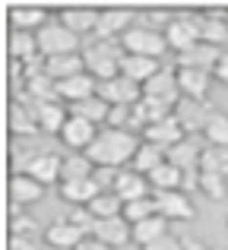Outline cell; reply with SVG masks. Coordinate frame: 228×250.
Returning <instances> with one entry per match:
<instances>
[{"instance_id":"obj_47","label":"cell","mask_w":228,"mask_h":250,"mask_svg":"<svg viewBox=\"0 0 228 250\" xmlns=\"http://www.w3.org/2000/svg\"><path fill=\"white\" fill-rule=\"evenodd\" d=\"M10 250H38V238H29V234H10Z\"/></svg>"},{"instance_id":"obj_34","label":"cell","mask_w":228,"mask_h":250,"mask_svg":"<svg viewBox=\"0 0 228 250\" xmlns=\"http://www.w3.org/2000/svg\"><path fill=\"white\" fill-rule=\"evenodd\" d=\"M25 98H32V102H61V95H57V80H51L48 73L35 76V80H25Z\"/></svg>"},{"instance_id":"obj_28","label":"cell","mask_w":228,"mask_h":250,"mask_svg":"<svg viewBox=\"0 0 228 250\" xmlns=\"http://www.w3.org/2000/svg\"><path fill=\"white\" fill-rule=\"evenodd\" d=\"M108 111H111V104H108L105 98H99V92H95L92 98H83V102L70 104V114L83 117V121H89V124H95V127L108 121Z\"/></svg>"},{"instance_id":"obj_43","label":"cell","mask_w":228,"mask_h":250,"mask_svg":"<svg viewBox=\"0 0 228 250\" xmlns=\"http://www.w3.org/2000/svg\"><path fill=\"white\" fill-rule=\"evenodd\" d=\"M67 222H73V225H76V228H83L86 234H92V228H95V215L89 212V206H70Z\"/></svg>"},{"instance_id":"obj_46","label":"cell","mask_w":228,"mask_h":250,"mask_svg":"<svg viewBox=\"0 0 228 250\" xmlns=\"http://www.w3.org/2000/svg\"><path fill=\"white\" fill-rule=\"evenodd\" d=\"M140 19H143V25H149V29H159V25H168L171 13H168V10H146Z\"/></svg>"},{"instance_id":"obj_49","label":"cell","mask_w":228,"mask_h":250,"mask_svg":"<svg viewBox=\"0 0 228 250\" xmlns=\"http://www.w3.org/2000/svg\"><path fill=\"white\" fill-rule=\"evenodd\" d=\"M76 250H114V247L105 244V241H99L95 234H86V238L80 241V247H76Z\"/></svg>"},{"instance_id":"obj_24","label":"cell","mask_w":228,"mask_h":250,"mask_svg":"<svg viewBox=\"0 0 228 250\" xmlns=\"http://www.w3.org/2000/svg\"><path fill=\"white\" fill-rule=\"evenodd\" d=\"M114 193L121 196L124 203H130V200H140V196H149L152 193V184H149L146 174H140V171L130 168V171H121V174H117Z\"/></svg>"},{"instance_id":"obj_26","label":"cell","mask_w":228,"mask_h":250,"mask_svg":"<svg viewBox=\"0 0 228 250\" xmlns=\"http://www.w3.org/2000/svg\"><path fill=\"white\" fill-rule=\"evenodd\" d=\"M200 155H203V146H200L193 136H184L178 146H171V149L165 152V159L171 162L174 168L190 171V168H200Z\"/></svg>"},{"instance_id":"obj_20","label":"cell","mask_w":228,"mask_h":250,"mask_svg":"<svg viewBox=\"0 0 228 250\" xmlns=\"http://www.w3.org/2000/svg\"><path fill=\"white\" fill-rule=\"evenodd\" d=\"M83 238H86V231H83V228H76L73 222H67V219L51 222L48 231H44V241H48L51 247H57V250H76Z\"/></svg>"},{"instance_id":"obj_36","label":"cell","mask_w":228,"mask_h":250,"mask_svg":"<svg viewBox=\"0 0 228 250\" xmlns=\"http://www.w3.org/2000/svg\"><path fill=\"white\" fill-rule=\"evenodd\" d=\"M95 171L92 159L86 152H70L63 155V165H61V181H76V177H89Z\"/></svg>"},{"instance_id":"obj_25","label":"cell","mask_w":228,"mask_h":250,"mask_svg":"<svg viewBox=\"0 0 228 250\" xmlns=\"http://www.w3.org/2000/svg\"><path fill=\"white\" fill-rule=\"evenodd\" d=\"M200 42L222 48V44L228 42V16H222L219 10L200 13Z\"/></svg>"},{"instance_id":"obj_44","label":"cell","mask_w":228,"mask_h":250,"mask_svg":"<svg viewBox=\"0 0 228 250\" xmlns=\"http://www.w3.org/2000/svg\"><path fill=\"white\" fill-rule=\"evenodd\" d=\"M117 174H121V168H108V165H95V171H92L95 184H99L102 190H114Z\"/></svg>"},{"instance_id":"obj_19","label":"cell","mask_w":228,"mask_h":250,"mask_svg":"<svg viewBox=\"0 0 228 250\" xmlns=\"http://www.w3.org/2000/svg\"><path fill=\"white\" fill-rule=\"evenodd\" d=\"M99 16H102V10H92V6H63V10L57 13V19H61L70 32H76V35L95 32L99 29Z\"/></svg>"},{"instance_id":"obj_48","label":"cell","mask_w":228,"mask_h":250,"mask_svg":"<svg viewBox=\"0 0 228 250\" xmlns=\"http://www.w3.org/2000/svg\"><path fill=\"white\" fill-rule=\"evenodd\" d=\"M212 80H219L222 85H228V51H222V57H219L216 70H212Z\"/></svg>"},{"instance_id":"obj_15","label":"cell","mask_w":228,"mask_h":250,"mask_svg":"<svg viewBox=\"0 0 228 250\" xmlns=\"http://www.w3.org/2000/svg\"><path fill=\"white\" fill-rule=\"evenodd\" d=\"M61 165H63V159L57 152H35L32 155V162H29V168L22 171V174H32L38 184H61Z\"/></svg>"},{"instance_id":"obj_29","label":"cell","mask_w":228,"mask_h":250,"mask_svg":"<svg viewBox=\"0 0 228 250\" xmlns=\"http://www.w3.org/2000/svg\"><path fill=\"white\" fill-rule=\"evenodd\" d=\"M10 22H13V32H38L48 22V13L41 6H13Z\"/></svg>"},{"instance_id":"obj_22","label":"cell","mask_w":228,"mask_h":250,"mask_svg":"<svg viewBox=\"0 0 228 250\" xmlns=\"http://www.w3.org/2000/svg\"><path fill=\"white\" fill-rule=\"evenodd\" d=\"M155 73H162V63L155 61V57H140V54H124L121 61V76H127V80H133L136 85L149 83Z\"/></svg>"},{"instance_id":"obj_10","label":"cell","mask_w":228,"mask_h":250,"mask_svg":"<svg viewBox=\"0 0 228 250\" xmlns=\"http://www.w3.org/2000/svg\"><path fill=\"white\" fill-rule=\"evenodd\" d=\"M99 136V127L89 121H83V117H67V124H63V130L57 133V140L63 143L67 149H73V152H86L89 146H92V140Z\"/></svg>"},{"instance_id":"obj_38","label":"cell","mask_w":228,"mask_h":250,"mask_svg":"<svg viewBox=\"0 0 228 250\" xmlns=\"http://www.w3.org/2000/svg\"><path fill=\"white\" fill-rule=\"evenodd\" d=\"M181 177H184V171L165 159V165H159L149 174V184H152V190H181Z\"/></svg>"},{"instance_id":"obj_12","label":"cell","mask_w":228,"mask_h":250,"mask_svg":"<svg viewBox=\"0 0 228 250\" xmlns=\"http://www.w3.org/2000/svg\"><path fill=\"white\" fill-rule=\"evenodd\" d=\"M143 95L155 98V102H165V104H178L181 102V85H178V73L174 70H162L155 73L149 83H143Z\"/></svg>"},{"instance_id":"obj_17","label":"cell","mask_w":228,"mask_h":250,"mask_svg":"<svg viewBox=\"0 0 228 250\" xmlns=\"http://www.w3.org/2000/svg\"><path fill=\"white\" fill-rule=\"evenodd\" d=\"M178 85H181V98H197V102H206L212 89V73L206 70H187V67H178Z\"/></svg>"},{"instance_id":"obj_33","label":"cell","mask_w":228,"mask_h":250,"mask_svg":"<svg viewBox=\"0 0 228 250\" xmlns=\"http://www.w3.org/2000/svg\"><path fill=\"white\" fill-rule=\"evenodd\" d=\"M200 171H203V174L228 177V146H203V155H200Z\"/></svg>"},{"instance_id":"obj_37","label":"cell","mask_w":228,"mask_h":250,"mask_svg":"<svg viewBox=\"0 0 228 250\" xmlns=\"http://www.w3.org/2000/svg\"><path fill=\"white\" fill-rule=\"evenodd\" d=\"M89 212L95 219H111V215H124V200L114 193V190H102L92 203H89Z\"/></svg>"},{"instance_id":"obj_27","label":"cell","mask_w":228,"mask_h":250,"mask_svg":"<svg viewBox=\"0 0 228 250\" xmlns=\"http://www.w3.org/2000/svg\"><path fill=\"white\" fill-rule=\"evenodd\" d=\"M44 73L51 80H70L76 73H86V63H83V54H63V57H44Z\"/></svg>"},{"instance_id":"obj_9","label":"cell","mask_w":228,"mask_h":250,"mask_svg":"<svg viewBox=\"0 0 228 250\" xmlns=\"http://www.w3.org/2000/svg\"><path fill=\"white\" fill-rule=\"evenodd\" d=\"M19 102L29 104V111L35 114L38 127H41V133L57 136L63 130V124H67V117H70V111L63 108V102H32V98H25V95H19Z\"/></svg>"},{"instance_id":"obj_23","label":"cell","mask_w":228,"mask_h":250,"mask_svg":"<svg viewBox=\"0 0 228 250\" xmlns=\"http://www.w3.org/2000/svg\"><path fill=\"white\" fill-rule=\"evenodd\" d=\"M38 200H44V184H38L32 174H13L10 177V203L32 206Z\"/></svg>"},{"instance_id":"obj_39","label":"cell","mask_w":228,"mask_h":250,"mask_svg":"<svg viewBox=\"0 0 228 250\" xmlns=\"http://www.w3.org/2000/svg\"><path fill=\"white\" fill-rule=\"evenodd\" d=\"M206 146H228V114L225 111H212L209 124L203 130Z\"/></svg>"},{"instance_id":"obj_3","label":"cell","mask_w":228,"mask_h":250,"mask_svg":"<svg viewBox=\"0 0 228 250\" xmlns=\"http://www.w3.org/2000/svg\"><path fill=\"white\" fill-rule=\"evenodd\" d=\"M38 38V54L41 57H63V54H80V35L70 32L61 19H48L41 29L35 32Z\"/></svg>"},{"instance_id":"obj_2","label":"cell","mask_w":228,"mask_h":250,"mask_svg":"<svg viewBox=\"0 0 228 250\" xmlns=\"http://www.w3.org/2000/svg\"><path fill=\"white\" fill-rule=\"evenodd\" d=\"M83 54V63H86V73L95 76L99 83L105 80H114L121 73V61H124V48L121 42H108V38H95L89 42L86 48L80 51Z\"/></svg>"},{"instance_id":"obj_11","label":"cell","mask_w":228,"mask_h":250,"mask_svg":"<svg viewBox=\"0 0 228 250\" xmlns=\"http://www.w3.org/2000/svg\"><path fill=\"white\" fill-rule=\"evenodd\" d=\"M99 98H105L108 104H136L143 98V85H136L133 80L117 73L114 80L99 83Z\"/></svg>"},{"instance_id":"obj_32","label":"cell","mask_w":228,"mask_h":250,"mask_svg":"<svg viewBox=\"0 0 228 250\" xmlns=\"http://www.w3.org/2000/svg\"><path fill=\"white\" fill-rule=\"evenodd\" d=\"M10 130H13L16 136H35L41 127H38L35 114L29 111V104L13 102V104H10Z\"/></svg>"},{"instance_id":"obj_7","label":"cell","mask_w":228,"mask_h":250,"mask_svg":"<svg viewBox=\"0 0 228 250\" xmlns=\"http://www.w3.org/2000/svg\"><path fill=\"white\" fill-rule=\"evenodd\" d=\"M212 111L216 108H209V102H197V98H181L178 104H174V121L184 127V133L187 136H203V130H206V124H209V117H212Z\"/></svg>"},{"instance_id":"obj_42","label":"cell","mask_w":228,"mask_h":250,"mask_svg":"<svg viewBox=\"0 0 228 250\" xmlns=\"http://www.w3.org/2000/svg\"><path fill=\"white\" fill-rule=\"evenodd\" d=\"M10 234H29V238H38V222L32 215L19 212V215H10Z\"/></svg>"},{"instance_id":"obj_50","label":"cell","mask_w":228,"mask_h":250,"mask_svg":"<svg viewBox=\"0 0 228 250\" xmlns=\"http://www.w3.org/2000/svg\"><path fill=\"white\" fill-rule=\"evenodd\" d=\"M184 250H212L206 241H200V238H193V241H184Z\"/></svg>"},{"instance_id":"obj_16","label":"cell","mask_w":228,"mask_h":250,"mask_svg":"<svg viewBox=\"0 0 228 250\" xmlns=\"http://www.w3.org/2000/svg\"><path fill=\"white\" fill-rule=\"evenodd\" d=\"M57 190H61V200H67L70 206H89V203L102 193V187L95 184L92 174L89 177H76V181H61Z\"/></svg>"},{"instance_id":"obj_6","label":"cell","mask_w":228,"mask_h":250,"mask_svg":"<svg viewBox=\"0 0 228 250\" xmlns=\"http://www.w3.org/2000/svg\"><path fill=\"white\" fill-rule=\"evenodd\" d=\"M152 193H155L159 215H165L168 222H190V219H197V206H193L190 193H184V190H152Z\"/></svg>"},{"instance_id":"obj_45","label":"cell","mask_w":228,"mask_h":250,"mask_svg":"<svg viewBox=\"0 0 228 250\" xmlns=\"http://www.w3.org/2000/svg\"><path fill=\"white\" fill-rule=\"evenodd\" d=\"M143 250H184V241H181L178 234L168 231V234H162V238H155L152 244H146Z\"/></svg>"},{"instance_id":"obj_14","label":"cell","mask_w":228,"mask_h":250,"mask_svg":"<svg viewBox=\"0 0 228 250\" xmlns=\"http://www.w3.org/2000/svg\"><path fill=\"white\" fill-rule=\"evenodd\" d=\"M219 57H222V51L216 48V44H206V42H197L193 48L181 51L178 54V67H187V70H206V73H212L219 63Z\"/></svg>"},{"instance_id":"obj_40","label":"cell","mask_w":228,"mask_h":250,"mask_svg":"<svg viewBox=\"0 0 228 250\" xmlns=\"http://www.w3.org/2000/svg\"><path fill=\"white\" fill-rule=\"evenodd\" d=\"M155 212H159V206H155V193H149V196H140V200L124 203V219H127L130 225H136V222L149 219V215H155Z\"/></svg>"},{"instance_id":"obj_8","label":"cell","mask_w":228,"mask_h":250,"mask_svg":"<svg viewBox=\"0 0 228 250\" xmlns=\"http://www.w3.org/2000/svg\"><path fill=\"white\" fill-rule=\"evenodd\" d=\"M133 25H136V13L130 10V6H108V10H102V16H99L95 35L108 38V42H121Z\"/></svg>"},{"instance_id":"obj_21","label":"cell","mask_w":228,"mask_h":250,"mask_svg":"<svg viewBox=\"0 0 228 250\" xmlns=\"http://www.w3.org/2000/svg\"><path fill=\"white\" fill-rule=\"evenodd\" d=\"M95 92H99V80L89 73H76L70 76V80H61L57 83V95H61V102H83V98H92Z\"/></svg>"},{"instance_id":"obj_4","label":"cell","mask_w":228,"mask_h":250,"mask_svg":"<svg viewBox=\"0 0 228 250\" xmlns=\"http://www.w3.org/2000/svg\"><path fill=\"white\" fill-rule=\"evenodd\" d=\"M121 48H124V54H140V57H155V61H162L168 42H165V32L136 22L133 29L121 38Z\"/></svg>"},{"instance_id":"obj_30","label":"cell","mask_w":228,"mask_h":250,"mask_svg":"<svg viewBox=\"0 0 228 250\" xmlns=\"http://www.w3.org/2000/svg\"><path fill=\"white\" fill-rule=\"evenodd\" d=\"M168 225L171 222L165 219V215H149V219H143V222H136L133 225V244L136 247H146V244H152L155 238H162V234H168Z\"/></svg>"},{"instance_id":"obj_5","label":"cell","mask_w":228,"mask_h":250,"mask_svg":"<svg viewBox=\"0 0 228 250\" xmlns=\"http://www.w3.org/2000/svg\"><path fill=\"white\" fill-rule=\"evenodd\" d=\"M165 42L171 51H187L193 48V44L200 42V13H171V19H168L165 25Z\"/></svg>"},{"instance_id":"obj_13","label":"cell","mask_w":228,"mask_h":250,"mask_svg":"<svg viewBox=\"0 0 228 250\" xmlns=\"http://www.w3.org/2000/svg\"><path fill=\"white\" fill-rule=\"evenodd\" d=\"M92 234L105 244H111L114 250L124 247L127 241H133V225H130L124 215H111V219H95V228Z\"/></svg>"},{"instance_id":"obj_41","label":"cell","mask_w":228,"mask_h":250,"mask_svg":"<svg viewBox=\"0 0 228 250\" xmlns=\"http://www.w3.org/2000/svg\"><path fill=\"white\" fill-rule=\"evenodd\" d=\"M200 193L212 203H222L228 200V177H219V174H203L200 171Z\"/></svg>"},{"instance_id":"obj_31","label":"cell","mask_w":228,"mask_h":250,"mask_svg":"<svg viewBox=\"0 0 228 250\" xmlns=\"http://www.w3.org/2000/svg\"><path fill=\"white\" fill-rule=\"evenodd\" d=\"M130 165H133V171H140V174H146V177H149L159 165H165V149H159V146H152V143L143 140Z\"/></svg>"},{"instance_id":"obj_1","label":"cell","mask_w":228,"mask_h":250,"mask_svg":"<svg viewBox=\"0 0 228 250\" xmlns=\"http://www.w3.org/2000/svg\"><path fill=\"white\" fill-rule=\"evenodd\" d=\"M136 149H140V136L130 130H114V127H102L99 136L92 140V146L86 149V155L92 159V165H108V168H121L127 162H133Z\"/></svg>"},{"instance_id":"obj_18","label":"cell","mask_w":228,"mask_h":250,"mask_svg":"<svg viewBox=\"0 0 228 250\" xmlns=\"http://www.w3.org/2000/svg\"><path fill=\"white\" fill-rule=\"evenodd\" d=\"M184 136H187V133H184V127H181V124L174 121V114L143 130V140L152 143V146H159V149H165V152H168L171 146H178V143L184 140Z\"/></svg>"},{"instance_id":"obj_35","label":"cell","mask_w":228,"mask_h":250,"mask_svg":"<svg viewBox=\"0 0 228 250\" xmlns=\"http://www.w3.org/2000/svg\"><path fill=\"white\" fill-rule=\"evenodd\" d=\"M10 54L16 63H25L32 57H38V38L35 32H13L10 35Z\"/></svg>"}]
</instances>
